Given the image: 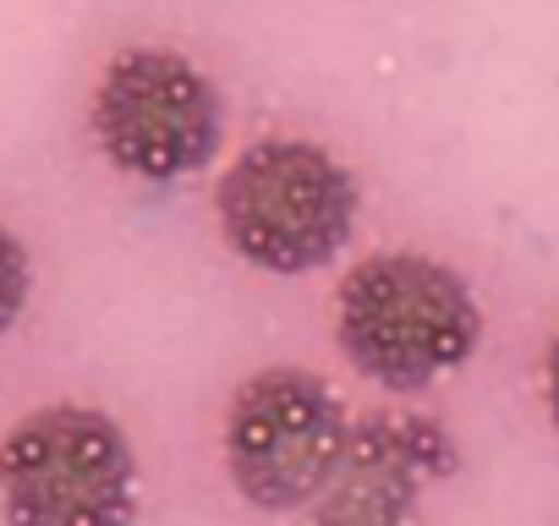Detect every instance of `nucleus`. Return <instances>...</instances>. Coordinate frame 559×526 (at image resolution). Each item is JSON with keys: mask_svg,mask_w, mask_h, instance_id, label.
I'll return each mask as SVG.
<instances>
[{"mask_svg": "<svg viewBox=\"0 0 559 526\" xmlns=\"http://www.w3.org/2000/svg\"><path fill=\"white\" fill-rule=\"evenodd\" d=\"M543 406H548V422L559 428V335L548 340V357H543Z\"/></svg>", "mask_w": 559, "mask_h": 526, "instance_id": "obj_8", "label": "nucleus"}, {"mask_svg": "<svg viewBox=\"0 0 559 526\" xmlns=\"http://www.w3.org/2000/svg\"><path fill=\"white\" fill-rule=\"evenodd\" d=\"M357 203V176L308 138L252 143L214 187L230 252L263 275H308L335 263L352 241Z\"/></svg>", "mask_w": 559, "mask_h": 526, "instance_id": "obj_2", "label": "nucleus"}, {"mask_svg": "<svg viewBox=\"0 0 559 526\" xmlns=\"http://www.w3.org/2000/svg\"><path fill=\"white\" fill-rule=\"evenodd\" d=\"M335 340L362 379L412 395L466 368L483 340V308L450 263L373 252L335 291Z\"/></svg>", "mask_w": 559, "mask_h": 526, "instance_id": "obj_1", "label": "nucleus"}, {"mask_svg": "<svg viewBox=\"0 0 559 526\" xmlns=\"http://www.w3.org/2000/svg\"><path fill=\"white\" fill-rule=\"evenodd\" d=\"M94 138L121 176L181 181L198 176L225 138V99L181 50L132 45L110 56L94 88Z\"/></svg>", "mask_w": 559, "mask_h": 526, "instance_id": "obj_5", "label": "nucleus"}, {"mask_svg": "<svg viewBox=\"0 0 559 526\" xmlns=\"http://www.w3.org/2000/svg\"><path fill=\"white\" fill-rule=\"evenodd\" d=\"M28 291H34V263H28V247L0 225V335H7L23 308H28Z\"/></svg>", "mask_w": 559, "mask_h": 526, "instance_id": "obj_7", "label": "nucleus"}, {"mask_svg": "<svg viewBox=\"0 0 559 526\" xmlns=\"http://www.w3.org/2000/svg\"><path fill=\"white\" fill-rule=\"evenodd\" d=\"M352 439V417L330 379L308 368H263L236 384L225 406V471L258 510L313 504Z\"/></svg>", "mask_w": 559, "mask_h": 526, "instance_id": "obj_4", "label": "nucleus"}, {"mask_svg": "<svg viewBox=\"0 0 559 526\" xmlns=\"http://www.w3.org/2000/svg\"><path fill=\"white\" fill-rule=\"evenodd\" d=\"M0 510L12 526H132L138 455L99 406H39L0 439Z\"/></svg>", "mask_w": 559, "mask_h": 526, "instance_id": "obj_3", "label": "nucleus"}, {"mask_svg": "<svg viewBox=\"0 0 559 526\" xmlns=\"http://www.w3.org/2000/svg\"><path fill=\"white\" fill-rule=\"evenodd\" d=\"M461 450L444 422L423 411H373L352 422L330 488L313 499L308 526H417L428 482H444Z\"/></svg>", "mask_w": 559, "mask_h": 526, "instance_id": "obj_6", "label": "nucleus"}]
</instances>
